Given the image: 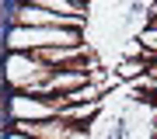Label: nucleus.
<instances>
[{
  "label": "nucleus",
  "instance_id": "f257e3e1",
  "mask_svg": "<svg viewBox=\"0 0 157 139\" xmlns=\"http://www.w3.org/2000/svg\"><path fill=\"white\" fill-rule=\"evenodd\" d=\"M52 66L35 59L32 52H4L0 56V87L7 94H42V87L52 77Z\"/></svg>",
  "mask_w": 157,
  "mask_h": 139
},
{
  "label": "nucleus",
  "instance_id": "f03ea898",
  "mask_svg": "<svg viewBox=\"0 0 157 139\" xmlns=\"http://www.w3.org/2000/svg\"><path fill=\"white\" fill-rule=\"evenodd\" d=\"M70 45H84V31L21 28V24H11L4 31V52H42V49H70Z\"/></svg>",
  "mask_w": 157,
  "mask_h": 139
},
{
  "label": "nucleus",
  "instance_id": "7ed1b4c3",
  "mask_svg": "<svg viewBox=\"0 0 157 139\" xmlns=\"http://www.w3.org/2000/svg\"><path fill=\"white\" fill-rule=\"evenodd\" d=\"M67 108L63 97H45V94H7L0 101V111L7 115V122H45V118H56Z\"/></svg>",
  "mask_w": 157,
  "mask_h": 139
},
{
  "label": "nucleus",
  "instance_id": "20e7f679",
  "mask_svg": "<svg viewBox=\"0 0 157 139\" xmlns=\"http://www.w3.org/2000/svg\"><path fill=\"white\" fill-rule=\"evenodd\" d=\"M11 24H21V28H70V31H87V21L84 17H63V14H52L39 4H14L11 11Z\"/></svg>",
  "mask_w": 157,
  "mask_h": 139
},
{
  "label": "nucleus",
  "instance_id": "39448f33",
  "mask_svg": "<svg viewBox=\"0 0 157 139\" xmlns=\"http://www.w3.org/2000/svg\"><path fill=\"white\" fill-rule=\"evenodd\" d=\"M4 139H32V136H25V132H17V129H7Z\"/></svg>",
  "mask_w": 157,
  "mask_h": 139
},
{
  "label": "nucleus",
  "instance_id": "423d86ee",
  "mask_svg": "<svg viewBox=\"0 0 157 139\" xmlns=\"http://www.w3.org/2000/svg\"><path fill=\"white\" fill-rule=\"evenodd\" d=\"M150 24H157V4L150 7Z\"/></svg>",
  "mask_w": 157,
  "mask_h": 139
},
{
  "label": "nucleus",
  "instance_id": "0eeeda50",
  "mask_svg": "<svg viewBox=\"0 0 157 139\" xmlns=\"http://www.w3.org/2000/svg\"><path fill=\"white\" fill-rule=\"evenodd\" d=\"M154 139H157V125H154Z\"/></svg>",
  "mask_w": 157,
  "mask_h": 139
}]
</instances>
